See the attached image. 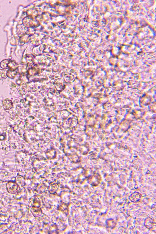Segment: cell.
Here are the masks:
<instances>
[{
    "mask_svg": "<svg viewBox=\"0 0 156 234\" xmlns=\"http://www.w3.org/2000/svg\"><path fill=\"white\" fill-rule=\"evenodd\" d=\"M140 195L137 192H134L130 195V199L133 202H137L140 200Z\"/></svg>",
    "mask_w": 156,
    "mask_h": 234,
    "instance_id": "obj_2",
    "label": "cell"
},
{
    "mask_svg": "<svg viewBox=\"0 0 156 234\" xmlns=\"http://www.w3.org/2000/svg\"><path fill=\"white\" fill-rule=\"evenodd\" d=\"M58 186L56 183L51 184L49 186L48 191L50 193L54 194L57 191Z\"/></svg>",
    "mask_w": 156,
    "mask_h": 234,
    "instance_id": "obj_3",
    "label": "cell"
},
{
    "mask_svg": "<svg viewBox=\"0 0 156 234\" xmlns=\"http://www.w3.org/2000/svg\"><path fill=\"white\" fill-rule=\"evenodd\" d=\"M144 224L147 228L150 229L152 228L154 225L155 222L152 218L148 217L145 219Z\"/></svg>",
    "mask_w": 156,
    "mask_h": 234,
    "instance_id": "obj_1",
    "label": "cell"
},
{
    "mask_svg": "<svg viewBox=\"0 0 156 234\" xmlns=\"http://www.w3.org/2000/svg\"><path fill=\"white\" fill-rule=\"evenodd\" d=\"M6 72L7 71L4 70H1L0 71V79H4L7 77Z\"/></svg>",
    "mask_w": 156,
    "mask_h": 234,
    "instance_id": "obj_4",
    "label": "cell"
}]
</instances>
